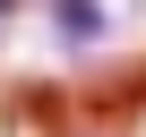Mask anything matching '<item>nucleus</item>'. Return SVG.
<instances>
[{
    "mask_svg": "<svg viewBox=\"0 0 146 137\" xmlns=\"http://www.w3.org/2000/svg\"><path fill=\"white\" fill-rule=\"evenodd\" d=\"M112 17H120V9H103V0H60V9H52V34H60V43H103Z\"/></svg>",
    "mask_w": 146,
    "mask_h": 137,
    "instance_id": "f257e3e1",
    "label": "nucleus"
}]
</instances>
